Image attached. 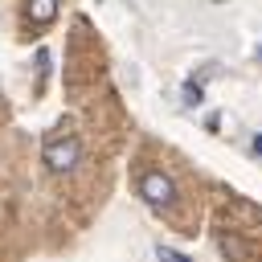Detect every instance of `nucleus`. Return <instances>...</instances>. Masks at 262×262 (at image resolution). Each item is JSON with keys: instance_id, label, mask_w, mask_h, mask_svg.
I'll list each match as a JSON object with an SVG mask.
<instances>
[{"instance_id": "nucleus-1", "label": "nucleus", "mask_w": 262, "mask_h": 262, "mask_svg": "<svg viewBox=\"0 0 262 262\" xmlns=\"http://www.w3.org/2000/svg\"><path fill=\"white\" fill-rule=\"evenodd\" d=\"M45 168L49 172H57V176H66V172H74L78 168V156H82V143H78V135L74 131H66V127H53V135L45 139Z\"/></svg>"}, {"instance_id": "nucleus-2", "label": "nucleus", "mask_w": 262, "mask_h": 262, "mask_svg": "<svg viewBox=\"0 0 262 262\" xmlns=\"http://www.w3.org/2000/svg\"><path fill=\"white\" fill-rule=\"evenodd\" d=\"M135 188H139V196H143L151 209H164V205L176 201V184H172V176L160 172V168H143L139 180H135Z\"/></svg>"}, {"instance_id": "nucleus-3", "label": "nucleus", "mask_w": 262, "mask_h": 262, "mask_svg": "<svg viewBox=\"0 0 262 262\" xmlns=\"http://www.w3.org/2000/svg\"><path fill=\"white\" fill-rule=\"evenodd\" d=\"M25 12H29V20H33V25H49V20L57 16V0H29V8H25Z\"/></svg>"}, {"instance_id": "nucleus-4", "label": "nucleus", "mask_w": 262, "mask_h": 262, "mask_svg": "<svg viewBox=\"0 0 262 262\" xmlns=\"http://www.w3.org/2000/svg\"><path fill=\"white\" fill-rule=\"evenodd\" d=\"M156 254H160V262H188L184 254H176V250H168V246H156Z\"/></svg>"}, {"instance_id": "nucleus-5", "label": "nucleus", "mask_w": 262, "mask_h": 262, "mask_svg": "<svg viewBox=\"0 0 262 262\" xmlns=\"http://www.w3.org/2000/svg\"><path fill=\"white\" fill-rule=\"evenodd\" d=\"M254 151H262V135H258V139H254Z\"/></svg>"}, {"instance_id": "nucleus-6", "label": "nucleus", "mask_w": 262, "mask_h": 262, "mask_svg": "<svg viewBox=\"0 0 262 262\" xmlns=\"http://www.w3.org/2000/svg\"><path fill=\"white\" fill-rule=\"evenodd\" d=\"M0 98H4V94H0Z\"/></svg>"}]
</instances>
